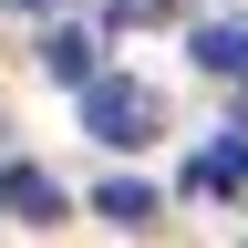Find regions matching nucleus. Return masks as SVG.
<instances>
[{
  "instance_id": "obj_1",
  "label": "nucleus",
  "mask_w": 248,
  "mask_h": 248,
  "mask_svg": "<svg viewBox=\"0 0 248 248\" xmlns=\"http://www.w3.org/2000/svg\"><path fill=\"white\" fill-rule=\"evenodd\" d=\"M73 104H83V135H93V145H114V155H135V145L166 135V93L135 83V73H83V83H73Z\"/></svg>"
},
{
  "instance_id": "obj_2",
  "label": "nucleus",
  "mask_w": 248,
  "mask_h": 248,
  "mask_svg": "<svg viewBox=\"0 0 248 248\" xmlns=\"http://www.w3.org/2000/svg\"><path fill=\"white\" fill-rule=\"evenodd\" d=\"M0 217H21V228H62L73 217V197L42 176V166H21V155H0Z\"/></svg>"
},
{
  "instance_id": "obj_3",
  "label": "nucleus",
  "mask_w": 248,
  "mask_h": 248,
  "mask_svg": "<svg viewBox=\"0 0 248 248\" xmlns=\"http://www.w3.org/2000/svg\"><path fill=\"white\" fill-rule=\"evenodd\" d=\"M186 197H248V124L217 135L207 155H186Z\"/></svg>"
},
{
  "instance_id": "obj_4",
  "label": "nucleus",
  "mask_w": 248,
  "mask_h": 248,
  "mask_svg": "<svg viewBox=\"0 0 248 248\" xmlns=\"http://www.w3.org/2000/svg\"><path fill=\"white\" fill-rule=\"evenodd\" d=\"M93 217H104V228H124V238H145L155 217H166V197H155V186H135V176H114V186H93Z\"/></svg>"
},
{
  "instance_id": "obj_5",
  "label": "nucleus",
  "mask_w": 248,
  "mask_h": 248,
  "mask_svg": "<svg viewBox=\"0 0 248 248\" xmlns=\"http://www.w3.org/2000/svg\"><path fill=\"white\" fill-rule=\"evenodd\" d=\"M42 73L73 93L83 73H104V42H93V31H73V21H52V31H42Z\"/></svg>"
},
{
  "instance_id": "obj_6",
  "label": "nucleus",
  "mask_w": 248,
  "mask_h": 248,
  "mask_svg": "<svg viewBox=\"0 0 248 248\" xmlns=\"http://www.w3.org/2000/svg\"><path fill=\"white\" fill-rule=\"evenodd\" d=\"M197 62H207L217 83H248V21H207L197 31Z\"/></svg>"
},
{
  "instance_id": "obj_7",
  "label": "nucleus",
  "mask_w": 248,
  "mask_h": 248,
  "mask_svg": "<svg viewBox=\"0 0 248 248\" xmlns=\"http://www.w3.org/2000/svg\"><path fill=\"white\" fill-rule=\"evenodd\" d=\"M0 11H83V0H0Z\"/></svg>"
}]
</instances>
